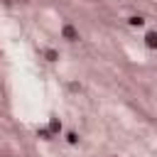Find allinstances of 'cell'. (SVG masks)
<instances>
[{"instance_id":"cell-1","label":"cell","mask_w":157,"mask_h":157,"mask_svg":"<svg viewBox=\"0 0 157 157\" xmlns=\"http://www.w3.org/2000/svg\"><path fill=\"white\" fill-rule=\"evenodd\" d=\"M61 37H64L66 42H76V39H78V29H76L74 25H64V27H61Z\"/></svg>"},{"instance_id":"cell-2","label":"cell","mask_w":157,"mask_h":157,"mask_svg":"<svg viewBox=\"0 0 157 157\" xmlns=\"http://www.w3.org/2000/svg\"><path fill=\"white\" fill-rule=\"evenodd\" d=\"M145 44H147L150 49H157V32H147V34H145Z\"/></svg>"},{"instance_id":"cell-3","label":"cell","mask_w":157,"mask_h":157,"mask_svg":"<svg viewBox=\"0 0 157 157\" xmlns=\"http://www.w3.org/2000/svg\"><path fill=\"white\" fill-rule=\"evenodd\" d=\"M44 59H47V61H56V59H59V52L52 49V47H47V49H44Z\"/></svg>"},{"instance_id":"cell-4","label":"cell","mask_w":157,"mask_h":157,"mask_svg":"<svg viewBox=\"0 0 157 157\" xmlns=\"http://www.w3.org/2000/svg\"><path fill=\"white\" fill-rule=\"evenodd\" d=\"M130 25H132V27H142V25H145V20H142L140 15H135V17H130Z\"/></svg>"},{"instance_id":"cell-5","label":"cell","mask_w":157,"mask_h":157,"mask_svg":"<svg viewBox=\"0 0 157 157\" xmlns=\"http://www.w3.org/2000/svg\"><path fill=\"white\" fill-rule=\"evenodd\" d=\"M49 128H52V132H59V130H61V123H59L56 118H52V123H49Z\"/></svg>"},{"instance_id":"cell-6","label":"cell","mask_w":157,"mask_h":157,"mask_svg":"<svg viewBox=\"0 0 157 157\" xmlns=\"http://www.w3.org/2000/svg\"><path fill=\"white\" fill-rule=\"evenodd\" d=\"M66 140H69V145H76V142H78V135H76V132H69Z\"/></svg>"}]
</instances>
